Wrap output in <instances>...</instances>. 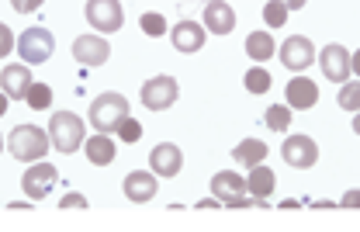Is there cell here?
Instances as JSON below:
<instances>
[{
	"label": "cell",
	"mask_w": 360,
	"mask_h": 232,
	"mask_svg": "<svg viewBox=\"0 0 360 232\" xmlns=\"http://www.w3.org/2000/svg\"><path fill=\"white\" fill-rule=\"evenodd\" d=\"M49 132H42L39 125H18L11 136H7V149H11V156L14 160H21V163H35V160H45V153H49Z\"/></svg>",
	"instance_id": "cell-1"
},
{
	"label": "cell",
	"mask_w": 360,
	"mask_h": 232,
	"mask_svg": "<svg viewBox=\"0 0 360 232\" xmlns=\"http://www.w3.org/2000/svg\"><path fill=\"white\" fill-rule=\"evenodd\" d=\"M177 94H180V87L174 77H153V80L142 84V104L149 111H167L177 101Z\"/></svg>",
	"instance_id": "cell-8"
},
{
	"label": "cell",
	"mask_w": 360,
	"mask_h": 232,
	"mask_svg": "<svg viewBox=\"0 0 360 232\" xmlns=\"http://www.w3.org/2000/svg\"><path fill=\"white\" fill-rule=\"evenodd\" d=\"M87 21L97 32H118L125 25V11L118 0H87Z\"/></svg>",
	"instance_id": "cell-7"
},
{
	"label": "cell",
	"mask_w": 360,
	"mask_h": 232,
	"mask_svg": "<svg viewBox=\"0 0 360 232\" xmlns=\"http://www.w3.org/2000/svg\"><path fill=\"white\" fill-rule=\"evenodd\" d=\"M274 187H277V177H274V170H270V167H264V163L250 167L246 194H253V201H257L260 208H267V194H274Z\"/></svg>",
	"instance_id": "cell-17"
},
{
	"label": "cell",
	"mask_w": 360,
	"mask_h": 232,
	"mask_svg": "<svg viewBox=\"0 0 360 232\" xmlns=\"http://www.w3.org/2000/svg\"><path fill=\"white\" fill-rule=\"evenodd\" d=\"M281 63H284L288 70H309V66L315 63L312 39H305V35H291V39L281 46Z\"/></svg>",
	"instance_id": "cell-11"
},
{
	"label": "cell",
	"mask_w": 360,
	"mask_h": 232,
	"mask_svg": "<svg viewBox=\"0 0 360 232\" xmlns=\"http://www.w3.org/2000/svg\"><path fill=\"white\" fill-rule=\"evenodd\" d=\"M336 101H340V108L343 111H360V84H343L340 87V94H336Z\"/></svg>",
	"instance_id": "cell-26"
},
{
	"label": "cell",
	"mask_w": 360,
	"mask_h": 232,
	"mask_svg": "<svg viewBox=\"0 0 360 232\" xmlns=\"http://www.w3.org/2000/svg\"><path fill=\"white\" fill-rule=\"evenodd\" d=\"M236 163L239 167H257V163H267V142L264 139H243L232 149Z\"/></svg>",
	"instance_id": "cell-21"
},
{
	"label": "cell",
	"mask_w": 360,
	"mask_h": 232,
	"mask_svg": "<svg viewBox=\"0 0 360 232\" xmlns=\"http://www.w3.org/2000/svg\"><path fill=\"white\" fill-rule=\"evenodd\" d=\"M281 4H284V7H288V11H302V7H305V4H309V0H281Z\"/></svg>",
	"instance_id": "cell-34"
},
{
	"label": "cell",
	"mask_w": 360,
	"mask_h": 232,
	"mask_svg": "<svg viewBox=\"0 0 360 232\" xmlns=\"http://www.w3.org/2000/svg\"><path fill=\"white\" fill-rule=\"evenodd\" d=\"M284 94H288V108L291 111H309V108L319 104V84L309 80V77H295Z\"/></svg>",
	"instance_id": "cell-15"
},
{
	"label": "cell",
	"mask_w": 360,
	"mask_h": 232,
	"mask_svg": "<svg viewBox=\"0 0 360 232\" xmlns=\"http://www.w3.org/2000/svg\"><path fill=\"white\" fill-rule=\"evenodd\" d=\"M274 52H277V46H274V35H270V32H253V35H246V56H250L253 63H267Z\"/></svg>",
	"instance_id": "cell-22"
},
{
	"label": "cell",
	"mask_w": 360,
	"mask_h": 232,
	"mask_svg": "<svg viewBox=\"0 0 360 232\" xmlns=\"http://www.w3.org/2000/svg\"><path fill=\"white\" fill-rule=\"evenodd\" d=\"M59 208H63V212H70V208H87V198L77 194V191H70L66 198H59Z\"/></svg>",
	"instance_id": "cell-31"
},
{
	"label": "cell",
	"mask_w": 360,
	"mask_h": 232,
	"mask_svg": "<svg viewBox=\"0 0 360 232\" xmlns=\"http://www.w3.org/2000/svg\"><path fill=\"white\" fill-rule=\"evenodd\" d=\"M122 118H129V101L118 91H104L90 101V125L97 132H115Z\"/></svg>",
	"instance_id": "cell-2"
},
{
	"label": "cell",
	"mask_w": 360,
	"mask_h": 232,
	"mask_svg": "<svg viewBox=\"0 0 360 232\" xmlns=\"http://www.w3.org/2000/svg\"><path fill=\"white\" fill-rule=\"evenodd\" d=\"M139 25H142V32H146L149 39H160V35L167 32V21H163V14H142V18H139Z\"/></svg>",
	"instance_id": "cell-28"
},
{
	"label": "cell",
	"mask_w": 360,
	"mask_h": 232,
	"mask_svg": "<svg viewBox=\"0 0 360 232\" xmlns=\"http://www.w3.org/2000/svg\"><path fill=\"white\" fill-rule=\"evenodd\" d=\"M125 198L135 201V205H142V201H153V194H160V184H156V174L153 170H135L125 177Z\"/></svg>",
	"instance_id": "cell-16"
},
{
	"label": "cell",
	"mask_w": 360,
	"mask_h": 232,
	"mask_svg": "<svg viewBox=\"0 0 360 232\" xmlns=\"http://www.w3.org/2000/svg\"><path fill=\"white\" fill-rule=\"evenodd\" d=\"M7 104H11V97H7V94L0 91V118H4V115H7Z\"/></svg>",
	"instance_id": "cell-36"
},
{
	"label": "cell",
	"mask_w": 360,
	"mask_h": 232,
	"mask_svg": "<svg viewBox=\"0 0 360 232\" xmlns=\"http://www.w3.org/2000/svg\"><path fill=\"white\" fill-rule=\"evenodd\" d=\"M108 56H111V46H108V39H101V35H80V39L73 42V59L84 63V66H104Z\"/></svg>",
	"instance_id": "cell-13"
},
{
	"label": "cell",
	"mask_w": 360,
	"mask_h": 232,
	"mask_svg": "<svg viewBox=\"0 0 360 232\" xmlns=\"http://www.w3.org/2000/svg\"><path fill=\"white\" fill-rule=\"evenodd\" d=\"M84 149H87V160L94 167H108L115 160V139H108V132H97L94 139H84Z\"/></svg>",
	"instance_id": "cell-20"
},
{
	"label": "cell",
	"mask_w": 360,
	"mask_h": 232,
	"mask_svg": "<svg viewBox=\"0 0 360 232\" xmlns=\"http://www.w3.org/2000/svg\"><path fill=\"white\" fill-rule=\"evenodd\" d=\"M115 132H118V139H125V142H139V139H142V125L135 122L132 115H129V118H122Z\"/></svg>",
	"instance_id": "cell-29"
},
{
	"label": "cell",
	"mask_w": 360,
	"mask_h": 232,
	"mask_svg": "<svg viewBox=\"0 0 360 232\" xmlns=\"http://www.w3.org/2000/svg\"><path fill=\"white\" fill-rule=\"evenodd\" d=\"M4 146H7V139H4V136H0V153H4Z\"/></svg>",
	"instance_id": "cell-38"
},
{
	"label": "cell",
	"mask_w": 360,
	"mask_h": 232,
	"mask_svg": "<svg viewBox=\"0 0 360 232\" xmlns=\"http://www.w3.org/2000/svg\"><path fill=\"white\" fill-rule=\"evenodd\" d=\"M243 84H246V91L250 94H267L270 91V73L267 70H260V66H253V70H246V77H243Z\"/></svg>",
	"instance_id": "cell-25"
},
{
	"label": "cell",
	"mask_w": 360,
	"mask_h": 232,
	"mask_svg": "<svg viewBox=\"0 0 360 232\" xmlns=\"http://www.w3.org/2000/svg\"><path fill=\"white\" fill-rule=\"evenodd\" d=\"M149 167H153L156 177H177L180 167H184L180 146H174V142H160V146L149 153Z\"/></svg>",
	"instance_id": "cell-12"
},
{
	"label": "cell",
	"mask_w": 360,
	"mask_h": 232,
	"mask_svg": "<svg viewBox=\"0 0 360 232\" xmlns=\"http://www.w3.org/2000/svg\"><path fill=\"white\" fill-rule=\"evenodd\" d=\"M291 108L288 104H270L267 108V129L270 132H288V125H291Z\"/></svg>",
	"instance_id": "cell-24"
},
{
	"label": "cell",
	"mask_w": 360,
	"mask_h": 232,
	"mask_svg": "<svg viewBox=\"0 0 360 232\" xmlns=\"http://www.w3.org/2000/svg\"><path fill=\"white\" fill-rule=\"evenodd\" d=\"M350 70L360 77V49H357V52H350Z\"/></svg>",
	"instance_id": "cell-35"
},
{
	"label": "cell",
	"mask_w": 360,
	"mask_h": 232,
	"mask_svg": "<svg viewBox=\"0 0 360 232\" xmlns=\"http://www.w3.org/2000/svg\"><path fill=\"white\" fill-rule=\"evenodd\" d=\"M319 66H322V73H326V80H333V84H347L350 80V52L343 46H326L319 52Z\"/></svg>",
	"instance_id": "cell-10"
},
{
	"label": "cell",
	"mask_w": 360,
	"mask_h": 232,
	"mask_svg": "<svg viewBox=\"0 0 360 232\" xmlns=\"http://www.w3.org/2000/svg\"><path fill=\"white\" fill-rule=\"evenodd\" d=\"M49 139L52 146L59 149V153H77L84 139H87V132H84V122L73 115V111H56L52 115V122H49Z\"/></svg>",
	"instance_id": "cell-3"
},
{
	"label": "cell",
	"mask_w": 360,
	"mask_h": 232,
	"mask_svg": "<svg viewBox=\"0 0 360 232\" xmlns=\"http://www.w3.org/2000/svg\"><path fill=\"white\" fill-rule=\"evenodd\" d=\"M354 132L360 136V111H354Z\"/></svg>",
	"instance_id": "cell-37"
},
{
	"label": "cell",
	"mask_w": 360,
	"mask_h": 232,
	"mask_svg": "<svg viewBox=\"0 0 360 232\" xmlns=\"http://www.w3.org/2000/svg\"><path fill=\"white\" fill-rule=\"evenodd\" d=\"M11 7H14L18 14H32V11L42 7V0H11Z\"/></svg>",
	"instance_id": "cell-32"
},
{
	"label": "cell",
	"mask_w": 360,
	"mask_h": 232,
	"mask_svg": "<svg viewBox=\"0 0 360 232\" xmlns=\"http://www.w3.org/2000/svg\"><path fill=\"white\" fill-rule=\"evenodd\" d=\"M264 21H267V28H284V21H288V7H284L281 0H267V7H264Z\"/></svg>",
	"instance_id": "cell-27"
},
{
	"label": "cell",
	"mask_w": 360,
	"mask_h": 232,
	"mask_svg": "<svg viewBox=\"0 0 360 232\" xmlns=\"http://www.w3.org/2000/svg\"><path fill=\"white\" fill-rule=\"evenodd\" d=\"M281 156H284L288 167L309 170V167L319 163V146H315V139H309V136H291V139H284V146H281Z\"/></svg>",
	"instance_id": "cell-9"
},
{
	"label": "cell",
	"mask_w": 360,
	"mask_h": 232,
	"mask_svg": "<svg viewBox=\"0 0 360 232\" xmlns=\"http://www.w3.org/2000/svg\"><path fill=\"white\" fill-rule=\"evenodd\" d=\"M25 101H28L32 111H49V104H52V87L35 80V84L28 87V94H25Z\"/></svg>",
	"instance_id": "cell-23"
},
{
	"label": "cell",
	"mask_w": 360,
	"mask_h": 232,
	"mask_svg": "<svg viewBox=\"0 0 360 232\" xmlns=\"http://www.w3.org/2000/svg\"><path fill=\"white\" fill-rule=\"evenodd\" d=\"M52 52H56V39H52V32H49V28H42V25L25 28V32L18 35V56H21L28 66H39V63H45Z\"/></svg>",
	"instance_id": "cell-4"
},
{
	"label": "cell",
	"mask_w": 360,
	"mask_h": 232,
	"mask_svg": "<svg viewBox=\"0 0 360 232\" xmlns=\"http://www.w3.org/2000/svg\"><path fill=\"white\" fill-rule=\"evenodd\" d=\"M14 46H18V42H14V32L0 21V59H4V56H11V49Z\"/></svg>",
	"instance_id": "cell-30"
},
{
	"label": "cell",
	"mask_w": 360,
	"mask_h": 232,
	"mask_svg": "<svg viewBox=\"0 0 360 232\" xmlns=\"http://www.w3.org/2000/svg\"><path fill=\"white\" fill-rule=\"evenodd\" d=\"M340 205H343V208H360V191L357 187H354V191H347V194L340 198Z\"/></svg>",
	"instance_id": "cell-33"
},
{
	"label": "cell",
	"mask_w": 360,
	"mask_h": 232,
	"mask_svg": "<svg viewBox=\"0 0 360 232\" xmlns=\"http://www.w3.org/2000/svg\"><path fill=\"white\" fill-rule=\"evenodd\" d=\"M56 181H59V170H56L52 163H45V160H35V167H28L25 177H21V191H25L32 201H42L45 194L56 187Z\"/></svg>",
	"instance_id": "cell-6"
},
{
	"label": "cell",
	"mask_w": 360,
	"mask_h": 232,
	"mask_svg": "<svg viewBox=\"0 0 360 232\" xmlns=\"http://www.w3.org/2000/svg\"><path fill=\"white\" fill-rule=\"evenodd\" d=\"M236 28V11L225 0H208L205 4V32L212 35H229Z\"/></svg>",
	"instance_id": "cell-14"
},
{
	"label": "cell",
	"mask_w": 360,
	"mask_h": 232,
	"mask_svg": "<svg viewBox=\"0 0 360 232\" xmlns=\"http://www.w3.org/2000/svg\"><path fill=\"white\" fill-rule=\"evenodd\" d=\"M212 194L222 205H229V208H250V205H257L253 198H246V181L236 170H219L212 177Z\"/></svg>",
	"instance_id": "cell-5"
},
{
	"label": "cell",
	"mask_w": 360,
	"mask_h": 232,
	"mask_svg": "<svg viewBox=\"0 0 360 232\" xmlns=\"http://www.w3.org/2000/svg\"><path fill=\"white\" fill-rule=\"evenodd\" d=\"M0 84H4V94H7L11 101H25V94H28V87H32L35 80H32L28 63H21V66H4Z\"/></svg>",
	"instance_id": "cell-18"
},
{
	"label": "cell",
	"mask_w": 360,
	"mask_h": 232,
	"mask_svg": "<svg viewBox=\"0 0 360 232\" xmlns=\"http://www.w3.org/2000/svg\"><path fill=\"white\" fill-rule=\"evenodd\" d=\"M170 42H174L177 52H198V49L205 46V25L180 21V25H174V32H170Z\"/></svg>",
	"instance_id": "cell-19"
}]
</instances>
